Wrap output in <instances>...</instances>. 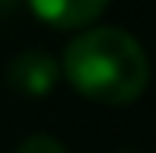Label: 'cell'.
<instances>
[{"mask_svg":"<svg viewBox=\"0 0 156 153\" xmlns=\"http://www.w3.org/2000/svg\"><path fill=\"white\" fill-rule=\"evenodd\" d=\"M16 153H67V150H64V144L54 141V137H48V134H35V137H29V141L19 144Z\"/></svg>","mask_w":156,"mask_h":153,"instance_id":"4","label":"cell"},{"mask_svg":"<svg viewBox=\"0 0 156 153\" xmlns=\"http://www.w3.org/2000/svg\"><path fill=\"white\" fill-rule=\"evenodd\" d=\"M64 73L80 96L105 105H124L144 93L150 61L134 35L102 26L76 35L67 45Z\"/></svg>","mask_w":156,"mask_h":153,"instance_id":"1","label":"cell"},{"mask_svg":"<svg viewBox=\"0 0 156 153\" xmlns=\"http://www.w3.org/2000/svg\"><path fill=\"white\" fill-rule=\"evenodd\" d=\"M29 3L38 19H45L54 29H80L93 23L108 6V0H29Z\"/></svg>","mask_w":156,"mask_h":153,"instance_id":"3","label":"cell"},{"mask_svg":"<svg viewBox=\"0 0 156 153\" xmlns=\"http://www.w3.org/2000/svg\"><path fill=\"white\" fill-rule=\"evenodd\" d=\"M6 80L19 89V93L29 96H41L54 86L58 80V64H54L51 54L45 51H23L6 70Z\"/></svg>","mask_w":156,"mask_h":153,"instance_id":"2","label":"cell"}]
</instances>
